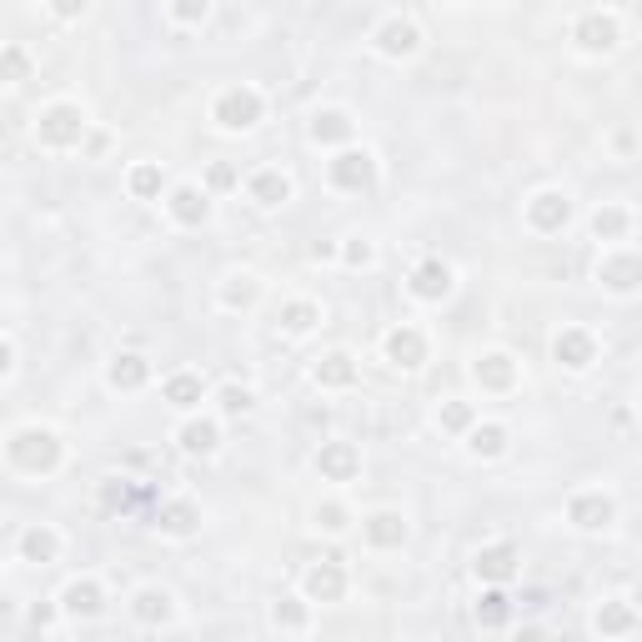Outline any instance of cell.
Wrapping results in <instances>:
<instances>
[{
  "mask_svg": "<svg viewBox=\"0 0 642 642\" xmlns=\"http://www.w3.org/2000/svg\"><path fill=\"white\" fill-rule=\"evenodd\" d=\"M6 457L20 477H50V471H60V461H66V441H60L56 427L26 421V427H16L6 437Z\"/></svg>",
  "mask_w": 642,
  "mask_h": 642,
  "instance_id": "cell-1",
  "label": "cell"
},
{
  "mask_svg": "<svg viewBox=\"0 0 642 642\" xmlns=\"http://www.w3.org/2000/svg\"><path fill=\"white\" fill-rule=\"evenodd\" d=\"M86 106L80 100H50V106L36 110V126H30V136H36L40 150H80L86 146Z\"/></svg>",
  "mask_w": 642,
  "mask_h": 642,
  "instance_id": "cell-2",
  "label": "cell"
},
{
  "mask_svg": "<svg viewBox=\"0 0 642 642\" xmlns=\"http://www.w3.org/2000/svg\"><path fill=\"white\" fill-rule=\"evenodd\" d=\"M261 116H266V100H261L256 86H226V90H216V100H211V120H216V130H226V136L256 130Z\"/></svg>",
  "mask_w": 642,
  "mask_h": 642,
  "instance_id": "cell-3",
  "label": "cell"
},
{
  "mask_svg": "<svg viewBox=\"0 0 642 642\" xmlns=\"http://www.w3.org/2000/svg\"><path fill=\"white\" fill-rule=\"evenodd\" d=\"M327 181L347 196H361L377 186V156L367 146H337V156L327 160Z\"/></svg>",
  "mask_w": 642,
  "mask_h": 642,
  "instance_id": "cell-4",
  "label": "cell"
},
{
  "mask_svg": "<svg viewBox=\"0 0 642 642\" xmlns=\"http://www.w3.org/2000/svg\"><path fill=\"white\" fill-rule=\"evenodd\" d=\"M522 221H527V231H537V236H557V231H567V221H572V196L557 186L532 191L527 206H522Z\"/></svg>",
  "mask_w": 642,
  "mask_h": 642,
  "instance_id": "cell-5",
  "label": "cell"
},
{
  "mask_svg": "<svg viewBox=\"0 0 642 642\" xmlns=\"http://www.w3.org/2000/svg\"><path fill=\"white\" fill-rule=\"evenodd\" d=\"M572 46L582 56H612L622 46V20L612 10H587V16L572 20Z\"/></svg>",
  "mask_w": 642,
  "mask_h": 642,
  "instance_id": "cell-6",
  "label": "cell"
},
{
  "mask_svg": "<svg viewBox=\"0 0 642 642\" xmlns=\"http://www.w3.org/2000/svg\"><path fill=\"white\" fill-rule=\"evenodd\" d=\"M371 50H377L381 60H411L421 50V26L411 16L377 20V30H371Z\"/></svg>",
  "mask_w": 642,
  "mask_h": 642,
  "instance_id": "cell-7",
  "label": "cell"
},
{
  "mask_svg": "<svg viewBox=\"0 0 642 642\" xmlns=\"http://www.w3.org/2000/svg\"><path fill=\"white\" fill-rule=\"evenodd\" d=\"M471 381H477L481 391H492V397H507V391L522 381V361L502 347L477 351V357H471Z\"/></svg>",
  "mask_w": 642,
  "mask_h": 642,
  "instance_id": "cell-8",
  "label": "cell"
},
{
  "mask_svg": "<svg viewBox=\"0 0 642 642\" xmlns=\"http://www.w3.org/2000/svg\"><path fill=\"white\" fill-rule=\"evenodd\" d=\"M567 522L577 532H607L612 522H617V502H612V492H602V487H582L567 497Z\"/></svg>",
  "mask_w": 642,
  "mask_h": 642,
  "instance_id": "cell-9",
  "label": "cell"
},
{
  "mask_svg": "<svg viewBox=\"0 0 642 642\" xmlns=\"http://www.w3.org/2000/svg\"><path fill=\"white\" fill-rule=\"evenodd\" d=\"M451 286H457V271H451L441 256L417 261V266H411V276H407L411 301H421V307H441V301L451 296Z\"/></svg>",
  "mask_w": 642,
  "mask_h": 642,
  "instance_id": "cell-10",
  "label": "cell"
},
{
  "mask_svg": "<svg viewBox=\"0 0 642 642\" xmlns=\"http://www.w3.org/2000/svg\"><path fill=\"white\" fill-rule=\"evenodd\" d=\"M56 607H60V617H70V622H96L100 612H106V587H100V577H70L66 587H60Z\"/></svg>",
  "mask_w": 642,
  "mask_h": 642,
  "instance_id": "cell-11",
  "label": "cell"
},
{
  "mask_svg": "<svg viewBox=\"0 0 642 642\" xmlns=\"http://www.w3.org/2000/svg\"><path fill=\"white\" fill-rule=\"evenodd\" d=\"M347 567H341L337 557H321V562H311L307 572H301V597L307 602H321V607H327V602H341L347 597Z\"/></svg>",
  "mask_w": 642,
  "mask_h": 642,
  "instance_id": "cell-12",
  "label": "cell"
},
{
  "mask_svg": "<svg viewBox=\"0 0 642 642\" xmlns=\"http://www.w3.org/2000/svg\"><path fill=\"white\" fill-rule=\"evenodd\" d=\"M381 357L397 371H417L421 361H427V331L411 327V321H397V327L381 337Z\"/></svg>",
  "mask_w": 642,
  "mask_h": 642,
  "instance_id": "cell-13",
  "label": "cell"
},
{
  "mask_svg": "<svg viewBox=\"0 0 642 642\" xmlns=\"http://www.w3.org/2000/svg\"><path fill=\"white\" fill-rule=\"evenodd\" d=\"M311 467H317V477L321 481H357L361 477V451H357V441H321L317 447V457H311Z\"/></svg>",
  "mask_w": 642,
  "mask_h": 642,
  "instance_id": "cell-14",
  "label": "cell"
},
{
  "mask_svg": "<svg viewBox=\"0 0 642 642\" xmlns=\"http://www.w3.org/2000/svg\"><path fill=\"white\" fill-rule=\"evenodd\" d=\"M150 527H156L160 537H171V542H186V537L201 532V507L191 497H166L156 512H150Z\"/></svg>",
  "mask_w": 642,
  "mask_h": 642,
  "instance_id": "cell-15",
  "label": "cell"
},
{
  "mask_svg": "<svg viewBox=\"0 0 642 642\" xmlns=\"http://www.w3.org/2000/svg\"><path fill=\"white\" fill-rule=\"evenodd\" d=\"M407 537H411V527L397 507H377L361 517V542H367L371 552H397Z\"/></svg>",
  "mask_w": 642,
  "mask_h": 642,
  "instance_id": "cell-16",
  "label": "cell"
},
{
  "mask_svg": "<svg viewBox=\"0 0 642 642\" xmlns=\"http://www.w3.org/2000/svg\"><path fill=\"white\" fill-rule=\"evenodd\" d=\"M166 216L176 221V226L196 231L211 221V191L206 186H191V181H181V186L166 191Z\"/></svg>",
  "mask_w": 642,
  "mask_h": 642,
  "instance_id": "cell-17",
  "label": "cell"
},
{
  "mask_svg": "<svg viewBox=\"0 0 642 642\" xmlns=\"http://www.w3.org/2000/svg\"><path fill=\"white\" fill-rule=\"evenodd\" d=\"M552 361H557L562 371H587L592 361H597V337H592L587 327H562L557 337H552Z\"/></svg>",
  "mask_w": 642,
  "mask_h": 642,
  "instance_id": "cell-18",
  "label": "cell"
},
{
  "mask_svg": "<svg viewBox=\"0 0 642 642\" xmlns=\"http://www.w3.org/2000/svg\"><path fill=\"white\" fill-rule=\"evenodd\" d=\"M471 572H477V582H512V577L522 572L517 542H487V547H477V557H471Z\"/></svg>",
  "mask_w": 642,
  "mask_h": 642,
  "instance_id": "cell-19",
  "label": "cell"
},
{
  "mask_svg": "<svg viewBox=\"0 0 642 642\" xmlns=\"http://www.w3.org/2000/svg\"><path fill=\"white\" fill-rule=\"evenodd\" d=\"M176 447L186 457H216L221 451V421L201 417V411H186V421L176 427Z\"/></svg>",
  "mask_w": 642,
  "mask_h": 642,
  "instance_id": "cell-20",
  "label": "cell"
},
{
  "mask_svg": "<svg viewBox=\"0 0 642 642\" xmlns=\"http://www.w3.org/2000/svg\"><path fill=\"white\" fill-rule=\"evenodd\" d=\"M246 196L256 201L261 211H276V206H286V201L296 196V186H291V176L281 166H256L246 176Z\"/></svg>",
  "mask_w": 642,
  "mask_h": 642,
  "instance_id": "cell-21",
  "label": "cell"
},
{
  "mask_svg": "<svg viewBox=\"0 0 642 642\" xmlns=\"http://www.w3.org/2000/svg\"><path fill=\"white\" fill-rule=\"evenodd\" d=\"M597 281H602V291H612V296H632L642 281V261L632 256V251H607V256L597 261Z\"/></svg>",
  "mask_w": 642,
  "mask_h": 642,
  "instance_id": "cell-22",
  "label": "cell"
},
{
  "mask_svg": "<svg viewBox=\"0 0 642 642\" xmlns=\"http://www.w3.org/2000/svg\"><path fill=\"white\" fill-rule=\"evenodd\" d=\"M357 377H361V367H357V357L351 351H321L317 357V367H311V381H317L321 391H351L357 387Z\"/></svg>",
  "mask_w": 642,
  "mask_h": 642,
  "instance_id": "cell-23",
  "label": "cell"
},
{
  "mask_svg": "<svg viewBox=\"0 0 642 642\" xmlns=\"http://www.w3.org/2000/svg\"><path fill=\"white\" fill-rule=\"evenodd\" d=\"M307 136H311V146H351V136H357V120H351V110H341V106H321L317 116H311V126H307Z\"/></svg>",
  "mask_w": 642,
  "mask_h": 642,
  "instance_id": "cell-24",
  "label": "cell"
},
{
  "mask_svg": "<svg viewBox=\"0 0 642 642\" xmlns=\"http://www.w3.org/2000/svg\"><path fill=\"white\" fill-rule=\"evenodd\" d=\"M60 532L56 527H46V522H30L26 532L16 537V552H20V562H30V567H50V562H60Z\"/></svg>",
  "mask_w": 642,
  "mask_h": 642,
  "instance_id": "cell-25",
  "label": "cell"
},
{
  "mask_svg": "<svg viewBox=\"0 0 642 642\" xmlns=\"http://www.w3.org/2000/svg\"><path fill=\"white\" fill-rule=\"evenodd\" d=\"M130 617L140 628H171L176 622V597L166 587H136L130 592Z\"/></svg>",
  "mask_w": 642,
  "mask_h": 642,
  "instance_id": "cell-26",
  "label": "cell"
},
{
  "mask_svg": "<svg viewBox=\"0 0 642 642\" xmlns=\"http://www.w3.org/2000/svg\"><path fill=\"white\" fill-rule=\"evenodd\" d=\"M597 638H632L638 632V607L628 597H607L592 607V622H587Z\"/></svg>",
  "mask_w": 642,
  "mask_h": 642,
  "instance_id": "cell-27",
  "label": "cell"
},
{
  "mask_svg": "<svg viewBox=\"0 0 642 642\" xmlns=\"http://www.w3.org/2000/svg\"><path fill=\"white\" fill-rule=\"evenodd\" d=\"M261 301V276L256 271H231V276H221L216 286V307L221 311H251Z\"/></svg>",
  "mask_w": 642,
  "mask_h": 642,
  "instance_id": "cell-28",
  "label": "cell"
},
{
  "mask_svg": "<svg viewBox=\"0 0 642 642\" xmlns=\"http://www.w3.org/2000/svg\"><path fill=\"white\" fill-rule=\"evenodd\" d=\"M150 381V361L140 351H116L106 361V387L110 391H140Z\"/></svg>",
  "mask_w": 642,
  "mask_h": 642,
  "instance_id": "cell-29",
  "label": "cell"
},
{
  "mask_svg": "<svg viewBox=\"0 0 642 642\" xmlns=\"http://www.w3.org/2000/svg\"><path fill=\"white\" fill-rule=\"evenodd\" d=\"M321 307L317 301H307V296H291V301H281L276 307V331L281 337H311V331L321 327Z\"/></svg>",
  "mask_w": 642,
  "mask_h": 642,
  "instance_id": "cell-30",
  "label": "cell"
},
{
  "mask_svg": "<svg viewBox=\"0 0 642 642\" xmlns=\"http://www.w3.org/2000/svg\"><path fill=\"white\" fill-rule=\"evenodd\" d=\"M160 401H166L171 411H196L201 401H206V381H201L196 371H171V377L160 381Z\"/></svg>",
  "mask_w": 642,
  "mask_h": 642,
  "instance_id": "cell-31",
  "label": "cell"
},
{
  "mask_svg": "<svg viewBox=\"0 0 642 642\" xmlns=\"http://www.w3.org/2000/svg\"><path fill=\"white\" fill-rule=\"evenodd\" d=\"M461 437H467V451H471L477 461H497L502 451H507L512 431L502 427V421H471V427L461 431Z\"/></svg>",
  "mask_w": 642,
  "mask_h": 642,
  "instance_id": "cell-32",
  "label": "cell"
},
{
  "mask_svg": "<svg viewBox=\"0 0 642 642\" xmlns=\"http://www.w3.org/2000/svg\"><path fill=\"white\" fill-rule=\"evenodd\" d=\"M471 617H477L481 632H502V628H507V622H512V597L502 592V582H487V592L477 597Z\"/></svg>",
  "mask_w": 642,
  "mask_h": 642,
  "instance_id": "cell-33",
  "label": "cell"
},
{
  "mask_svg": "<svg viewBox=\"0 0 642 642\" xmlns=\"http://www.w3.org/2000/svg\"><path fill=\"white\" fill-rule=\"evenodd\" d=\"M126 191L136 201H160V191H166V171H160V160H136V166L126 171Z\"/></svg>",
  "mask_w": 642,
  "mask_h": 642,
  "instance_id": "cell-34",
  "label": "cell"
},
{
  "mask_svg": "<svg viewBox=\"0 0 642 642\" xmlns=\"http://www.w3.org/2000/svg\"><path fill=\"white\" fill-rule=\"evenodd\" d=\"M628 231H632V211L628 206L607 201V206L592 211V236H597V241H628Z\"/></svg>",
  "mask_w": 642,
  "mask_h": 642,
  "instance_id": "cell-35",
  "label": "cell"
},
{
  "mask_svg": "<svg viewBox=\"0 0 642 642\" xmlns=\"http://www.w3.org/2000/svg\"><path fill=\"white\" fill-rule=\"evenodd\" d=\"M271 628H276V632H311V602L307 597L271 602Z\"/></svg>",
  "mask_w": 642,
  "mask_h": 642,
  "instance_id": "cell-36",
  "label": "cell"
},
{
  "mask_svg": "<svg viewBox=\"0 0 642 642\" xmlns=\"http://www.w3.org/2000/svg\"><path fill=\"white\" fill-rule=\"evenodd\" d=\"M471 421H477V407H471V401H461V397L437 401V431L441 437H461Z\"/></svg>",
  "mask_w": 642,
  "mask_h": 642,
  "instance_id": "cell-37",
  "label": "cell"
},
{
  "mask_svg": "<svg viewBox=\"0 0 642 642\" xmlns=\"http://www.w3.org/2000/svg\"><path fill=\"white\" fill-rule=\"evenodd\" d=\"M30 50L26 46H0V86H20V80H30Z\"/></svg>",
  "mask_w": 642,
  "mask_h": 642,
  "instance_id": "cell-38",
  "label": "cell"
},
{
  "mask_svg": "<svg viewBox=\"0 0 642 642\" xmlns=\"http://www.w3.org/2000/svg\"><path fill=\"white\" fill-rule=\"evenodd\" d=\"M311 527L327 532V537H341V532L351 527V512L341 507V502H317V507H311Z\"/></svg>",
  "mask_w": 642,
  "mask_h": 642,
  "instance_id": "cell-39",
  "label": "cell"
},
{
  "mask_svg": "<svg viewBox=\"0 0 642 642\" xmlns=\"http://www.w3.org/2000/svg\"><path fill=\"white\" fill-rule=\"evenodd\" d=\"M216 407L226 411V417H246V411L256 407V391H251L246 381H226V387L216 391Z\"/></svg>",
  "mask_w": 642,
  "mask_h": 642,
  "instance_id": "cell-40",
  "label": "cell"
},
{
  "mask_svg": "<svg viewBox=\"0 0 642 642\" xmlns=\"http://www.w3.org/2000/svg\"><path fill=\"white\" fill-rule=\"evenodd\" d=\"M130 497H136L130 477H100V507L106 512H130Z\"/></svg>",
  "mask_w": 642,
  "mask_h": 642,
  "instance_id": "cell-41",
  "label": "cell"
},
{
  "mask_svg": "<svg viewBox=\"0 0 642 642\" xmlns=\"http://www.w3.org/2000/svg\"><path fill=\"white\" fill-rule=\"evenodd\" d=\"M337 256L347 261L351 271H367V266H377V246H371L367 236H347V241H341V246H337Z\"/></svg>",
  "mask_w": 642,
  "mask_h": 642,
  "instance_id": "cell-42",
  "label": "cell"
},
{
  "mask_svg": "<svg viewBox=\"0 0 642 642\" xmlns=\"http://www.w3.org/2000/svg\"><path fill=\"white\" fill-rule=\"evenodd\" d=\"M166 10L176 26H201L211 16V0H166Z\"/></svg>",
  "mask_w": 642,
  "mask_h": 642,
  "instance_id": "cell-43",
  "label": "cell"
},
{
  "mask_svg": "<svg viewBox=\"0 0 642 642\" xmlns=\"http://www.w3.org/2000/svg\"><path fill=\"white\" fill-rule=\"evenodd\" d=\"M231 186H241L236 166H226V160H216V166H206V191H231Z\"/></svg>",
  "mask_w": 642,
  "mask_h": 642,
  "instance_id": "cell-44",
  "label": "cell"
},
{
  "mask_svg": "<svg viewBox=\"0 0 642 642\" xmlns=\"http://www.w3.org/2000/svg\"><path fill=\"white\" fill-rule=\"evenodd\" d=\"M46 10H50L56 20H66V26H70V20H80V16L90 10V0H46Z\"/></svg>",
  "mask_w": 642,
  "mask_h": 642,
  "instance_id": "cell-45",
  "label": "cell"
},
{
  "mask_svg": "<svg viewBox=\"0 0 642 642\" xmlns=\"http://www.w3.org/2000/svg\"><path fill=\"white\" fill-rule=\"evenodd\" d=\"M56 612H60V607H50V602L30 607V628H56Z\"/></svg>",
  "mask_w": 642,
  "mask_h": 642,
  "instance_id": "cell-46",
  "label": "cell"
},
{
  "mask_svg": "<svg viewBox=\"0 0 642 642\" xmlns=\"http://www.w3.org/2000/svg\"><path fill=\"white\" fill-rule=\"evenodd\" d=\"M10 371H16V347H10V341L0 337V381H6Z\"/></svg>",
  "mask_w": 642,
  "mask_h": 642,
  "instance_id": "cell-47",
  "label": "cell"
},
{
  "mask_svg": "<svg viewBox=\"0 0 642 642\" xmlns=\"http://www.w3.org/2000/svg\"><path fill=\"white\" fill-rule=\"evenodd\" d=\"M311 261H337V246H331V241H317V246H311Z\"/></svg>",
  "mask_w": 642,
  "mask_h": 642,
  "instance_id": "cell-48",
  "label": "cell"
},
{
  "mask_svg": "<svg viewBox=\"0 0 642 642\" xmlns=\"http://www.w3.org/2000/svg\"><path fill=\"white\" fill-rule=\"evenodd\" d=\"M612 146H617L622 156H632V130H617V136H612Z\"/></svg>",
  "mask_w": 642,
  "mask_h": 642,
  "instance_id": "cell-49",
  "label": "cell"
}]
</instances>
